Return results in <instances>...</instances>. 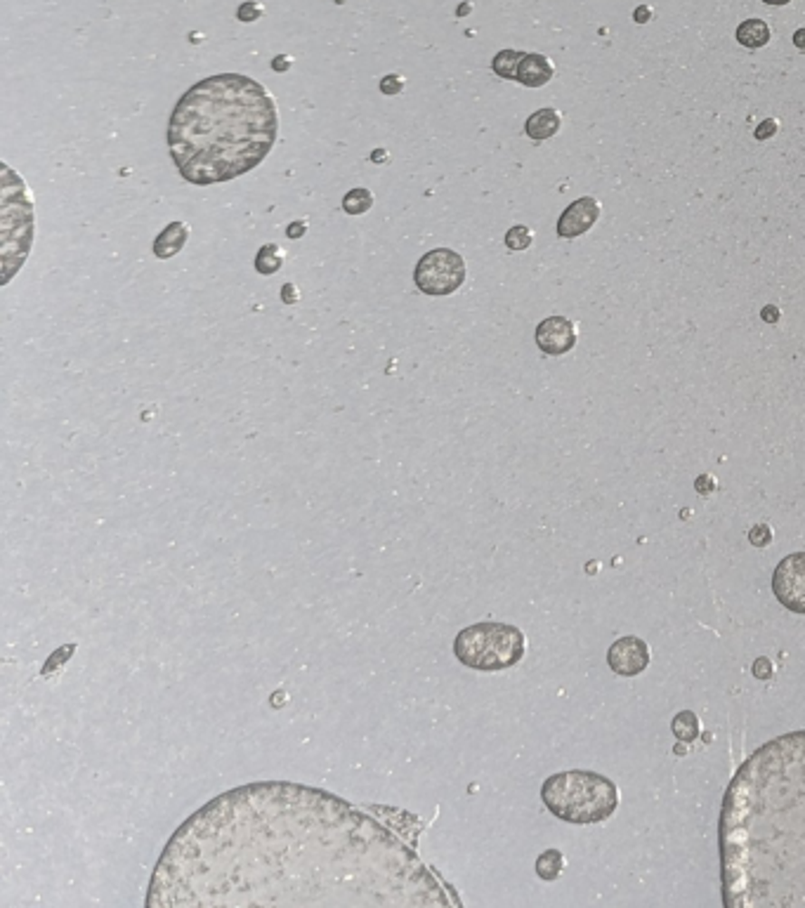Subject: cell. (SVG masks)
<instances>
[{
    "label": "cell",
    "instance_id": "6da1fadb",
    "mask_svg": "<svg viewBox=\"0 0 805 908\" xmlns=\"http://www.w3.org/2000/svg\"><path fill=\"white\" fill-rule=\"evenodd\" d=\"M149 906L446 903L409 849L324 790L255 783L198 809L168 843Z\"/></svg>",
    "mask_w": 805,
    "mask_h": 908
},
{
    "label": "cell",
    "instance_id": "7a4b0ae2",
    "mask_svg": "<svg viewBox=\"0 0 805 908\" xmlns=\"http://www.w3.org/2000/svg\"><path fill=\"white\" fill-rule=\"evenodd\" d=\"M723 902L805 908V730L746 758L721 812Z\"/></svg>",
    "mask_w": 805,
    "mask_h": 908
},
{
    "label": "cell",
    "instance_id": "3957f363",
    "mask_svg": "<svg viewBox=\"0 0 805 908\" xmlns=\"http://www.w3.org/2000/svg\"><path fill=\"white\" fill-rule=\"evenodd\" d=\"M279 132L270 90L241 73L198 81L182 95L168 126V149L192 185H217L264 161Z\"/></svg>",
    "mask_w": 805,
    "mask_h": 908
},
{
    "label": "cell",
    "instance_id": "277c9868",
    "mask_svg": "<svg viewBox=\"0 0 805 908\" xmlns=\"http://www.w3.org/2000/svg\"><path fill=\"white\" fill-rule=\"evenodd\" d=\"M541 800L558 819L570 824H600L617 812L619 789L602 774L571 769L543 781Z\"/></svg>",
    "mask_w": 805,
    "mask_h": 908
},
{
    "label": "cell",
    "instance_id": "5b68a950",
    "mask_svg": "<svg viewBox=\"0 0 805 908\" xmlns=\"http://www.w3.org/2000/svg\"><path fill=\"white\" fill-rule=\"evenodd\" d=\"M527 652L524 633L517 626L499 621H482L463 627L454 637V656L465 668L496 673L520 664Z\"/></svg>",
    "mask_w": 805,
    "mask_h": 908
},
{
    "label": "cell",
    "instance_id": "8992f818",
    "mask_svg": "<svg viewBox=\"0 0 805 908\" xmlns=\"http://www.w3.org/2000/svg\"><path fill=\"white\" fill-rule=\"evenodd\" d=\"M414 282L426 295L456 293L465 282V263L451 248H435L418 260Z\"/></svg>",
    "mask_w": 805,
    "mask_h": 908
},
{
    "label": "cell",
    "instance_id": "52a82bcc",
    "mask_svg": "<svg viewBox=\"0 0 805 908\" xmlns=\"http://www.w3.org/2000/svg\"><path fill=\"white\" fill-rule=\"evenodd\" d=\"M772 592L784 609L805 614V552H793L777 564Z\"/></svg>",
    "mask_w": 805,
    "mask_h": 908
},
{
    "label": "cell",
    "instance_id": "ba28073f",
    "mask_svg": "<svg viewBox=\"0 0 805 908\" xmlns=\"http://www.w3.org/2000/svg\"><path fill=\"white\" fill-rule=\"evenodd\" d=\"M609 668L621 677H636L640 675L649 665V646L640 637H621L614 642L608 652Z\"/></svg>",
    "mask_w": 805,
    "mask_h": 908
},
{
    "label": "cell",
    "instance_id": "9c48e42d",
    "mask_svg": "<svg viewBox=\"0 0 805 908\" xmlns=\"http://www.w3.org/2000/svg\"><path fill=\"white\" fill-rule=\"evenodd\" d=\"M536 345L543 354L560 357L577 345V326L565 317H548L536 329Z\"/></svg>",
    "mask_w": 805,
    "mask_h": 908
},
{
    "label": "cell",
    "instance_id": "30bf717a",
    "mask_svg": "<svg viewBox=\"0 0 805 908\" xmlns=\"http://www.w3.org/2000/svg\"><path fill=\"white\" fill-rule=\"evenodd\" d=\"M600 217V204L593 196H583L570 205V208L560 215L558 220V234L562 239H574L581 234L589 232L595 225V220Z\"/></svg>",
    "mask_w": 805,
    "mask_h": 908
},
{
    "label": "cell",
    "instance_id": "8fae6325",
    "mask_svg": "<svg viewBox=\"0 0 805 908\" xmlns=\"http://www.w3.org/2000/svg\"><path fill=\"white\" fill-rule=\"evenodd\" d=\"M553 78V64L548 57L536 53L524 54L522 62H520V69H517V81L527 88H541L548 81Z\"/></svg>",
    "mask_w": 805,
    "mask_h": 908
},
{
    "label": "cell",
    "instance_id": "7c38bea8",
    "mask_svg": "<svg viewBox=\"0 0 805 908\" xmlns=\"http://www.w3.org/2000/svg\"><path fill=\"white\" fill-rule=\"evenodd\" d=\"M187 239H189V227H187L185 222H170L168 227L157 236L151 251H154L157 257H161V260H170V257H175L185 248Z\"/></svg>",
    "mask_w": 805,
    "mask_h": 908
},
{
    "label": "cell",
    "instance_id": "4fadbf2b",
    "mask_svg": "<svg viewBox=\"0 0 805 908\" xmlns=\"http://www.w3.org/2000/svg\"><path fill=\"white\" fill-rule=\"evenodd\" d=\"M560 114L555 109H539L536 114H532L527 119V126H524V132H527L532 139H548L553 138L555 132L560 130Z\"/></svg>",
    "mask_w": 805,
    "mask_h": 908
},
{
    "label": "cell",
    "instance_id": "5bb4252c",
    "mask_svg": "<svg viewBox=\"0 0 805 908\" xmlns=\"http://www.w3.org/2000/svg\"><path fill=\"white\" fill-rule=\"evenodd\" d=\"M737 41L744 48H763L765 43L770 41V26L765 24L763 19H746V22L740 24V29H737Z\"/></svg>",
    "mask_w": 805,
    "mask_h": 908
},
{
    "label": "cell",
    "instance_id": "9a60e30c",
    "mask_svg": "<svg viewBox=\"0 0 805 908\" xmlns=\"http://www.w3.org/2000/svg\"><path fill=\"white\" fill-rule=\"evenodd\" d=\"M671 731L680 743H692L699 736V717L692 711H683L674 717Z\"/></svg>",
    "mask_w": 805,
    "mask_h": 908
},
{
    "label": "cell",
    "instance_id": "2e32d148",
    "mask_svg": "<svg viewBox=\"0 0 805 908\" xmlns=\"http://www.w3.org/2000/svg\"><path fill=\"white\" fill-rule=\"evenodd\" d=\"M282 264H283V253L277 244H264L258 251V255H255V269L264 276L277 274L279 269H282Z\"/></svg>",
    "mask_w": 805,
    "mask_h": 908
},
{
    "label": "cell",
    "instance_id": "e0dca14e",
    "mask_svg": "<svg viewBox=\"0 0 805 908\" xmlns=\"http://www.w3.org/2000/svg\"><path fill=\"white\" fill-rule=\"evenodd\" d=\"M562 866H565V856L560 849H546L543 855H539L536 859V873L541 880H555L562 873Z\"/></svg>",
    "mask_w": 805,
    "mask_h": 908
},
{
    "label": "cell",
    "instance_id": "ac0fdd59",
    "mask_svg": "<svg viewBox=\"0 0 805 908\" xmlns=\"http://www.w3.org/2000/svg\"><path fill=\"white\" fill-rule=\"evenodd\" d=\"M527 53H517V50H501L492 62L494 73H499L501 78H508V81H517V69H520V62Z\"/></svg>",
    "mask_w": 805,
    "mask_h": 908
},
{
    "label": "cell",
    "instance_id": "d6986e66",
    "mask_svg": "<svg viewBox=\"0 0 805 908\" xmlns=\"http://www.w3.org/2000/svg\"><path fill=\"white\" fill-rule=\"evenodd\" d=\"M373 205V194L369 189H352V192L345 194L343 198V210L348 215H364L369 213Z\"/></svg>",
    "mask_w": 805,
    "mask_h": 908
},
{
    "label": "cell",
    "instance_id": "ffe728a7",
    "mask_svg": "<svg viewBox=\"0 0 805 908\" xmlns=\"http://www.w3.org/2000/svg\"><path fill=\"white\" fill-rule=\"evenodd\" d=\"M505 245H508L511 251H527L529 245H532V232H529L527 227H522V225L511 227L508 229V234H505Z\"/></svg>",
    "mask_w": 805,
    "mask_h": 908
},
{
    "label": "cell",
    "instance_id": "44dd1931",
    "mask_svg": "<svg viewBox=\"0 0 805 908\" xmlns=\"http://www.w3.org/2000/svg\"><path fill=\"white\" fill-rule=\"evenodd\" d=\"M749 543H752L753 548H765V545H770L772 543V529H770L768 524L753 526L752 531H749Z\"/></svg>",
    "mask_w": 805,
    "mask_h": 908
},
{
    "label": "cell",
    "instance_id": "7402d4cb",
    "mask_svg": "<svg viewBox=\"0 0 805 908\" xmlns=\"http://www.w3.org/2000/svg\"><path fill=\"white\" fill-rule=\"evenodd\" d=\"M263 5L260 3H255V0H251V3H244V5L239 7V13H236V17L241 19V22H255V19H260L263 17Z\"/></svg>",
    "mask_w": 805,
    "mask_h": 908
},
{
    "label": "cell",
    "instance_id": "603a6c76",
    "mask_svg": "<svg viewBox=\"0 0 805 908\" xmlns=\"http://www.w3.org/2000/svg\"><path fill=\"white\" fill-rule=\"evenodd\" d=\"M402 90H404L402 76L390 73V76H385L383 81H380V92H383V95H397V92H402Z\"/></svg>",
    "mask_w": 805,
    "mask_h": 908
},
{
    "label": "cell",
    "instance_id": "cb8c5ba5",
    "mask_svg": "<svg viewBox=\"0 0 805 908\" xmlns=\"http://www.w3.org/2000/svg\"><path fill=\"white\" fill-rule=\"evenodd\" d=\"M777 130H780V126H777L775 119L761 120V123H758V128H756V139H761V142H763V139L775 138Z\"/></svg>",
    "mask_w": 805,
    "mask_h": 908
},
{
    "label": "cell",
    "instance_id": "d4e9b609",
    "mask_svg": "<svg viewBox=\"0 0 805 908\" xmlns=\"http://www.w3.org/2000/svg\"><path fill=\"white\" fill-rule=\"evenodd\" d=\"M753 677L756 680H770L772 677V664H770L768 658H756V664H753Z\"/></svg>",
    "mask_w": 805,
    "mask_h": 908
},
{
    "label": "cell",
    "instance_id": "484cf974",
    "mask_svg": "<svg viewBox=\"0 0 805 908\" xmlns=\"http://www.w3.org/2000/svg\"><path fill=\"white\" fill-rule=\"evenodd\" d=\"M282 300H283V305H295V302L301 300V293H298L295 283H286V286H283Z\"/></svg>",
    "mask_w": 805,
    "mask_h": 908
},
{
    "label": "cell",
    "instance_id": "4316f807",
    "mask_svg": "<svg viewBox=\"0 0 805 908\" xmlns=\"http://www.w3.org/2000/svg\"><path fill=\"white\" fill-rule=\"evenodd\" d=\"M305 229H307L305 222H291L286 234H289V239H301L302 234H305Z\"/></svg>",
    "mask_w": 805,
    "mask_h": 908
},
{
    "label": "cell",
    "instance_id": "83f0119b",
    "mask_svg": "<svg viewBox=\"0 0 805 908\" xmlns=\"http://www.w3.org/2000/svg\"><path fill=\"white\" fill-rule=\"evenodd\" d=\"M272 69L274 72H289L291 69V57H283V54H279V57H274V62H272Z\"/></svg>",
    "mask_w": 805,
    "mask_h": 908
},
{
    "label": "cell",
    "instance_id": "f1b7e54d",
    "mask_svg": "<svg viewBox=\"0 0 805 908\" xmlns=\"http://www.w3.org/2000/svg\"><path fill=\"white\" fill-rule=\"evenodd\" d=\"M761 317H763L768 323H777L780 321V310H777L775 305H770V307H765L763 311H761Z\"/></svg>",
    "mask_w": 805,
    "mask_h": 908
},
{
    "label": "cell",
    "instance_id": "f546056e",
    "mask_svg": "<svg viewBox=\"0 0 805 908\" xmlns=\"http://www.w3.org/2000/svg\"><path fill=\"white\" fill-rule=\"evenodd\" d=\"M711 489H714V482H711V479L706 477V474L697 479V491H699V493H704V496H706V493H711Z\"/></svg>",
    "mask_w": 805,
    "mask_h": 908
},
{
    "label": "cell",
    "instance_id": "4dcf8cb0",
    "mask_svg": "<svg viewBox=\"0 0 805 908\" xmlns=\"http://www.w3.org/2000/svg\"><path fill=\"white\" fill-rule=\"evenodd\" d=\"M649 17H652V13H649L647 7H645V5L637 7V10H636V22H637V24H645V22H647Z\"/></svg>",
    "mask_w": 805,
    "mask_h": 908
},
{
    "label": "cell",
    "instance_id": "1f68e13d",
    "mask_svg": "<svg viewBox=\"0 0 805 908\" xmlns=\"http://www.w3.org/2000/svg\"><path fill=\"white\" fill-rule=\"evenodd\" d=\"M793 45L799 50H805V29H799L793 33Z\"/></svg>",
    "mask_w": 805,
    "mask_h": 908
},
{
    "label": "cell",
    "instance_id": "d6a6232c",
    "mask_svg": "<svg viewBox=\"0 0 805 908\" xmlns=\"http://www.w3.org/2000/svg\"><path fill=\"white\" fill-rule=\"evenodd\" d=\"M763 3H768V5H787L791 0H763Z\"/></svg>",
    "mask_w": 805,
    "mask_h": 908
},
{
    "label": "cell",
    "instance_id": "836d02e7",
    "mask_svg": "<svg viewBox=\"0 0 805 908\" xmlns=\"http://www.w3.org/2000/svg\"><path fill=\"white\" fill-rule=\"evenodd\" d=\"M373 161H385V151H376V154H373Z\"/></svg>",
    "mask_w": 805,
    "mask_h": 908
}]
</instances>
